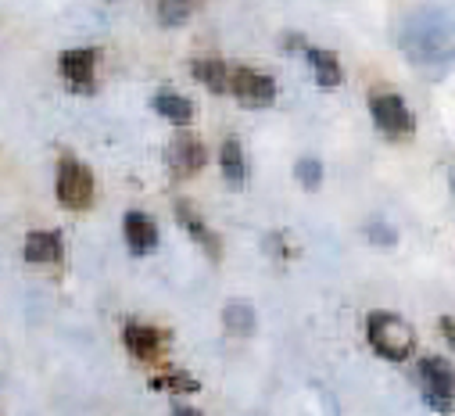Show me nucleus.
<instances>
[{
    "mask_svg": "<svg viewBox=\"0 0 455 416\" xmlns=\"http://www.w3.org/2000/svg\"><path fill=\"white\" fill-rule=\"evenodd\" d=\"M451 44V19L441 8H416L402 26V51L412 61H434Z\"/></svg>",
    "mask_w": 455,
    "mask_h": 416,
    "instance_id": "nucleus-1",
    "label": "nucleus"
},
{
    "mask_svg": "<svg viewBox=\"0 0 455 416\" xmlns=\"http://www.w3.org/2000/svg\"><path fill=\"white\" fill-rule=\"evenodd\" d=\"M366 338H370L373 352L391 359V363H405L416 352L412 324H405L402 316H395V312H370L366 316Z\"/></svg>",
    "mask_w": 455,
    "mask_h": 416,
    "instance_id": "nucleus-2",
    "label": "nucleus"
},
{
    "mask_svg": "<svg viewBox=\"0 0 455 416\" xmlns=\"http://www.w3.org/2000/svg\"><path fill=\"white\" fill-rule=\"evenodd\" d=\"M419 388L434 412L451 416L455 412V366L444 356H423L419 359Z\"/></svg>",
    "mask_w": 455,
    "mask_h": 416,
    "instance_id": "nucleus-3",
    "label": "nucleus"
},
{
    "mask_svg": "<svg viewBox=\"0 0 455 416\" xmlns=\"http://www.w3.org/2000/svg\"><path fill=\"white\" fill-rule=\"evenodd\" d=\"M370 112H373V123L380 133L402 140V137H412L416 133V116L412 108L398 97V93H370Z\"/></svg>",
    "mask_w": 455,
    "mask_h": 416,
    "instance_id": "nucleus-4",
    "label": "nucleus"
},
{
    "mask_svg": "<svg viewBox=\"0 0 455 416\" xmlns=\"http://www.w3.org/2000/svg\"><path fill=\"white\" fill-rule=\"evenodd\" d=\"M54 190H58V201L65 208H72V212H83V208L93 204V172L83 162H76V158H61L58 162V183H54Z\"/></svg>",
    "mask_w": 455,
    "mask_h": 416,
    "instance_id": "nucleus-5",
    "label": "nucleus"
},
{
    "mask_svg": "<svg viewBox=\"0 0 455 416\" xmlns=\"http://www.w3.org/2000/svg\"><path fill=\"white\" fill-rule=\"evenodd\" d=\"M230 93L244 108H269L276 100V83L273 76H262L255 68H230Z\"/></svg>",
    "mask_w": 455,
    "mask_h": 416,
    "instance_id": "nucleus-6",
    "label": "nucleus"
},
{
    "mask_svg": "<svg viewBox=\"0 0 455 416\" xmlns=\"http://www.w3.org/2000/svg\"><path fill=\"white\" fill-rule=\"evenodd\" d=\"M97 51L93 47H79V51H65L58 58V72L68 83V90L76 93H93L97 90Z\"/></svg>",
    "mask_w": 455,
    "mask_h": 416,
    "instance_id": "nucleus-7",
    "label": "nucleus"
},
{
    "mask_svg": "<svg viewBox=\"0 0 455 416\" xmlns=\"http://www.w3.org/2000/svg\"><path fill=\"white\" fill-rule=\"evenodd\" d=\"M165 162H169L172 176L187 180V176H194V172L204 169L208 151H204V144H201L194 133H176V137L169 140V148H165Z\"/></svg>",
    "mask_w": 455,
    "mask_h": 416,
    "instance_id": "nucleus-8",
    "label": "nucleus"
},
{
    "mask_svg": "<svg viewBox=\"0 0 455 416\" xmlns=\"http://www.w3.org/2000/svg\"><path fill=\"white\" fill-rule=\"evenodd\" d=\"M123 341H126L130 356L140 363H158L165 352V334L158 327H148V324H126Z\"/></svg>",
    "mask_w": 455,
    "mask_h": 416,
    "instance_id": "nucleus-9",
    "label": "nucleus"
},
{
    "mask_svg": "<svg viewBox=\"0 0 455 416\" xmlns=\"http://www.w3.org/2000/svg\"><path fill=\"white\" fill-rule=\"evenodd\" d=\"M176 220H180V227H183V230H187V234H190V237H194V241H197V244H201V248L219 262L222 244H219V237L204 227V220L197 216V208H194L190 201H176Z\"/></svg>",
    "mask_w": 455,
    "mask_h": 416,
    "instance_id": "nucleus-10",
    "label": "nucleus"
},
{
    "mask_svg": "<svg viewBox=\"0 0 455 416\" xmlns=\"http://www.w3.org/2000/svg\"><path fill=\"white\" fill-rule=\"evenodd\" d=\"M123 230H126V244H130L133 255H148V252L158 248V227L148 212H126Z\"/></svg>",
    "mask_w": 455,
    "mask_h": 416,
    "instance_id": "nucleus-11",
    "label": "nucleus"
},
{
    "mask_svg": "<svg viewBox=\"0 0 455 416\" xmlns=\"http://www.w3.org/2000/svg\"><path fill=\"white\" fill-rule=\"evenodd\" d=\"M155 112L162 119H169L172 126H190L194 123V100L183 97V93H176V90H162L155 97Z\"/></svg>",
    "mask_w": 455,
    "mask_h": 416,
    "instance_id": "nucleus-12",
    "label": "nucleus"
},
{
    "mask_svg": "<svg viewBox=\"0 0 455 416\" xmlns=\"http://www.w3.org/2000/svg\"><path fill=\"white\" fill-rule=\"evenodd\" d=\"M190 72H194V79L204 83L212 93H230V65H226V61H219V58H197V61L190 65Z\"/></svg>",
    "mask_w": 455,
    "mask_h": 416,
    "instance_id": "nucleus-13",
    "label": "nucleus"
},
{
    "mask_svg": "<svg viewBox=\"0 0 455 416\" xmlns=\"http://www.w3.org/2000/svg\"><path fill=\"white\" fill-rule=\"evenodd\" d=\"M26 259L36 262V266H51L61 259V237L51 234V230H33L26 237Z\"/></svg>",
    "mask_w": 455,
    "mask_h": 416,
    "instance_id": "nucleus-14",
    "label": "nucleus"
},
{
    "mask_svg": "<svg viewBox=\"0 0 455 416\" xmlns=\"http://www.w3.org/2000/svg\"><path fill=\"white\" fill-rule=\"evenodd\" d=\"M305 54H308V65H312V72H315V83H319V86L333 90V86L345 83V72H340V61H337V54H333V51L308 47Z\"/></svg>",
    "mask_w": 455,
    "mask_h": 416,
    "instance_id": "nucleus-15",
    "label": "nucleus"
},
{
    "mask_svg": "<svg viewBox=\"0 0 455 416\" xmlns=\"http://www.w3.org/2000/svg\"><path fill=\"white\" fill-rule=\"evenodd\" d=\"M219 165H222V176H226V183H230V187H241V183L248 180L244 148H241V140H237V137H230V140L222 144V151H219Z\"/></svg>",
    "mask_w": 455,
    "mask_h": 416,
    "instance_id": "nucleus-16",
    "label": "nucleus"
},
{
    "mask_svg": "<svg viewBox=\"0 0 455 416\" xmlns=\"http://www.w3.org/2000/svg\"><path fill=\"white\" fill-rule=\"evenodd\" d=\"M222 327L230 331V334L248 338L255 331V308L248 301H230V305L222 308Z\"/></svg>",
    "mask_w": 455,
    "mask_h": 416,
    "instance_id": "nucleus-17",
    "label": "nucleus"
},
{
    "mask_svg": "<svg viewBox=\"0 0 455 416\" xmlns=\"http://www.w3.org/2000/svg\"><path fill=\"white\" fill-rule=\"evenodd\" d=\"M190 15H194V0H158V22L165 29L183 26Z\"/></svg>",
    "mask_w": 455,
    "mask_h": 416,
    "instance_id": "nucleus-18",
    "label": "nucleus"
},
{
    "mask_svg": "<svg viewBox=\"0 0 455 416\" xmlns=\"http://www.w3.org/2000/svg\"><path fill=\"white\" fill-rule=\"evenodd\" d=\"M294 176L301 180L305 190H319V187H323V165H319L315 158H301V162L294 165Z\"/></svg>",
    "mask_w": 455,
    "mask_h": 416,
    "instance_id": "nucleus-19",
    "label": "nucleus"
},
{
    "mask_svg": "<svg viewBox=\"0 0 455 416\" xmlns=\"http://www.w3.org/2000/svg\"><path fill=\"white\" fill-rule=\"evenodd\" d=\"M155 388L158 391H197V380L187 373H165V377H155Z\"/></svg>",
    "mask_w": 455,
    "mask_h": 416,
    "instance_id": "nucleus-20",
    "label": "nucleus"
},
{
    "mask_svg": "<svg viewBox=\"0 0 455 416\" xmlns=\"http://www.w3.org/2000/svg\"><path fill=\"white\" fill-rule=\"evenodd\" d=\"M370 241H377V244L384 241V244L391 248V244H395V230H387L384 223H373V227H370Z\"/></svg>",
    "mask_w": 455,
    "mask_h": 416,
    "instance_id": "nucleus-21",
    "label": "nucleus"
},
{
    "mask_svg": "<svg viewBox=\"0 0 455 416\" xmlns=\"http://www.w3.org/2000/svg\"><path fill=\"white\" fill-rule=\"evenodd\" d=\"M441 334H444V341L455 348V320H451V316H441Z\"/></svg>",
    "mask_w": 455,
    "mask_h": 416,
    "instance_id": "nucleus-22",
    "label": "nucleus"
},
{
    "mask_svg": "<svg viewBox=\"0 0 455 416\" xmlns=\"http://www.w3.org/2000/svg\"><path fill=\"white\" fill-rule=\"evenodd\" d=\"M172 416H201V412H197V409H190V405H176V409H172Z\"/></svg>",
    "mask_w": 455,
    "mask_h": 416,
    "instance_id": "nucleus-23",
    "label": "nucleus"
}]
</instances>
